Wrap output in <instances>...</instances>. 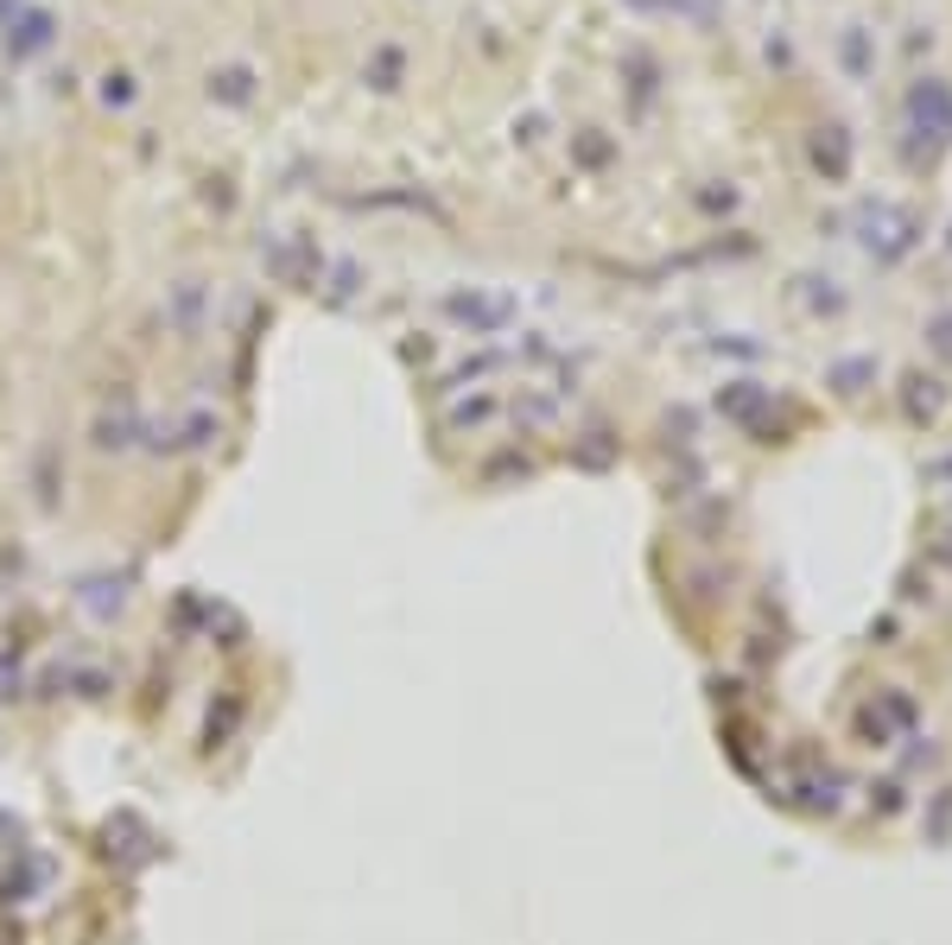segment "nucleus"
I'll use <instances>...</instances> for the list:
<instances>
[{"label": "nucleus", "mask_w": 952, "mask_h": 945, "mask_svg": "<svg viewBox=\"0 0 952 945\" xmlns=\"http://www.w3.org/2000/svg\"><path fill=\"white\" fill-rule=\"evenodd\" d=\"M0 20H7V26H20V32H7V52H13V57H32V52H45V45H52V20H45V13H32L26 0H0Z\"/></svg>", "instance_id": "nucleus-1"}, {"label": "nucleus", "mask_w": 952, "mask_h": 945, "mask_svg": "<svg viewBox=\"0 0 952 945\" xmlns=\"http://www.w3.org/2000/svg\"><path fill=\"white\" fill-rule=\"evenodd\" d=\"M210 96H223V103H248V71H223V77H210Z\"/></svg>", "instance_id": "nucleus-2"}]
</instances>
